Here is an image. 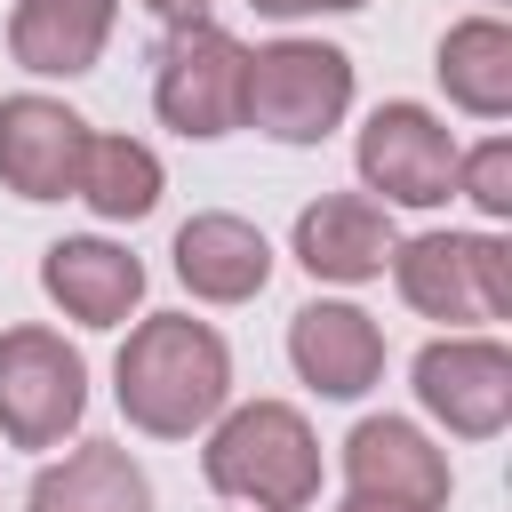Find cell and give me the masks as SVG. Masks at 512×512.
<instances>
[{"instance_id": "6da1fadb", "label": "cell", "mask_w": 512, "mask_h": 512, "mask_svg": "<svg viewBox=\"0 0 512 512\" xmlns=\"http://www.w3.org/2000/svg\"><path fill=\"white\" fill-rule=\"evenodd\" d=\"M112 400L136 432L152 440H192L200 424L224 416L232 400V352L208 320L192 312H152L128 328L120 360H112Z\"/></svg>"}, {"instance_id": "7a4b0ae2", "label": "cell", "mask_w": 512, "mask_h": 512, "mask_svg": "<svg viewBox=\"0 0 512 512\" xmlns=\"http://www.w3.org/2000/svg\"><path fill=\"white\" fill-rule=\"evenodd\" d=\"M200 472L240 512H304L320 496V440L288 400H248V408L216 416Z\"/></svg>"}, {"instance_id": "3957f363", "label": "cell", "mask_w": 512, "mask_h": 512, "mask_svg": "<svg viewBox=\"0 0 512 512\" xmlns=\"http://www.w3.org/2000/svg\"><path fill=\"white\" fill-rule=\"evenodd\" d=\"M392 288L424 320L480 328L512 312V248L496 232H416L392 248Z\"/></svg>"}, {"instance_id": "277c9868", "label": "cell", "mask_w": 512, "mask_h": 512, "mask_svg": "<svg viewBox=\"0 0 512 512\" xmlns=\"http://www.w3.org/2000/svg\"><path fill=\"white\" fill-rule=\"evenodd\" d=\"M352 112V56L328 40H272L248 56L240 120L272 144H320Z\"/></svg>"}, {"instance_id": "5b68a950", "label": "cell", "mask_w": 512, "mask_h": 512, "mask_svg": "<svg viewBox=\"0 0 512 512\" xmlns=\"http://www.w3.org/2000/svg\"><path fill=\"white\" fill-rule=\"evenodd\" d=\"M88 416V360L24 320V328H0V432L8 448H56L64 432H80Z\"/></svg>"}, {"instance_id": "8992f818", "label": "cell", "mask_w": 512, "mask_h": 512, "mask_svg": "<svg viewBox=\"0 0 512 512\" xmlns=\"http://www.w3.org/2000/svg\"><path fill=\"white\" fill-rule=\"evenodd\" d=\"M240 88H248V48L224 24H208V16L168 24V40L152 56V112L176 136H232Z\"/></svg>"}, {"instance_id": "52a82bcc", "label": "cell", "mask_w": 512, "mask_h": 512, "mask_svg": "<svg viewBox=\"0 0 512 512\" xmlns=\"http://www.w3.org/2000/svg\"><path fill=\"white\" fill-rule=\"evenodd\" d=\"M352 160H360V184L384 192L392 208H440L456 192V136L424 104H376Z\"/></svg>"}, {"instance_id": "ba28073f", "label": "cell", "mask_w": 512, "mask_h": 512, "mask_svg": "<svg viewBox=\"0 0 512 512\" xmlns=\"http://www.w3.org/2000/svg\"><path fill=\"white\" fill-rule=\"evenodd\" d=\"M88 120L64 96H0V184L16 200H80V160H88Z\"/></svg>"}, {"instance_id": "9c48e42d", "label": "cell", "mask_w": 512, "mask_h": 512, "mask_svg": "<svg viewBox=\"0 0 512 512\" xmlns=\"http://www.w3.org/2000/svg\"><path fill=\"white\" fill-rule=\"evenodd\" d=\"M416 400L456 440H488L512 416V352L496 336H432L416 352Z\"/></svg>"}, {"instance_id": "30bf717a", "label": "cell", "mask_w": 512, "mask_h": 512, "mask_svg": "<svg viewBox=\"0 0 512 512\" xmlns=\"http://www.w3.org/2000/svg\"><path fill=\"white\" fill-rule=\"evenodd\" d=\"M344 480L352 496H392V504H448V456L408 424V416H360L344 432Z\"/></svg>"}, {"instance_id": "8fae6325", "label": "cell", "mask_w": 512, "mask_h": 512, "mask_svg": "<svg viewBox=\"0 0 512 512\" xmlns=\"http://www.w3.org/2000/svg\"><path fill=\"white\" fill-rule=\"evenodd\" d=\"M392 216H384V200H368V192H320L304 216H296V264L312 272V280H384V264H392Z\"/></svg>"}, {"instance_id": "7c38bea8", "label": "cell", "mask_w": 512, "mask_h": 512, "mask_svg": "<svg viewBox=\"0 0 512 512\" xmlns=\"http://www.w3.org/2000/svg\"><path fill=\"white\" fill-rule=\"evenodd\" d=\"M40 288H48V304L64 312V320H80V328H120L136 304H144V264L128 256V248H112V240H48V256H40Z\"/></svg>"}, {"instance_id": "4fadbf2b", "label": "cell", "mask_w": 512, "mask_h": 512, "mask_svg": "<svg viewBox=\"0 0 512 512\" xmlns=\"http://www.w3.org/2000/svg\"><path fill=\"white\" fill-rule=\"evenodd\" d=\"M288 360L312 392L328 400H360L376 376H384V328L360 312V304H304L288 320Z\"/></svg>"}, {"instance_id": "5bb4252c", "label": "cell", "mask_w": 512, "mask_h": 512, "mask_svg": "<svg viewBox=\"0 0 512 512\" xmlns=\"http://www.w3.org/2000/svg\"><path fill=\"white\" fill-rule=\"evenodd\" d=\"M176 280H184L200 304H248V296H264V280H272V240H264L248 216H224V208L184 216V224H176Z\"/></svg>"}, {"instance_id": "9a60e30c", "label": "cell", "mask_w": 512, "mask_h": 512, "mask_svg": "<svg viewBox=\"0 0 512 512\" xmlns=\"http://www.w3.org/2000/svg\"><path fill=\"white\" fill-rule=\"evenodd\" d=\"M112 16H120L112 0H16L8 8V56L40 80H80V72H96Z\"/></svg>"}, {"instance_id": "2e32d148", "label": "cell", "mask_w": 512, "mask_h": 512, "mask_svg": "<svg viewBox=\"0 0 512 512\" xmlns=\"http://www.w3.org/2000/svg\"><path fill=\"white\" fill-rule=\"evenodd\" d=\"M24 512H152V480L128 448L80 440L64 464H48L24 496Z\"/></svg>"}, {"instance_id": "e0dca14e", "label": "cell", "mask_w": 512, "mask_h": 512, "mask_svg": "<svg viewBox=\"0 0 512 512\" xmlns=\"http://www.w3.org/2000/svg\"><path fill=\"white\" fill-rule=\"evenodd\" d=\"M432 72H440V88H448L456 112L504 120V112H512V24H504V16H464V24H448Z\"/></svg>"}, {"instance_id": "ac0fdd59", "label": "cell", "mask_w": 512, "mask_h": 512, "mask_svg": "<svg viewBox=\"0 0 512 512\" xmlns=\"http://www.w3.org/2000/svg\"><path fill=\"white\" fill-rule=\"evenodd\" d=\"M80 200H88L104 224H136V216H152V208H160V152L136 144V136H88Z\"/></svg>"}, {"instance_id": "d6986e66", "label": "cell", "mask_w": 512, "mask_h": 512, "mask_svg": "<svg viewBox=\"0 0 512 512\" xmlns=\"http://www.w3.org/2000/svg\"><path fill=\"white\" fill-rule=\"evenodd\" d=\"M456 192H464L480 216H512V144L488 136L480 152H456Z\"/></svg>"}, {"instance_id": "ffe728a7", "label": "cell", "mask_w": 512, "mask_h": 512, "mask_svg": "<svg viewBox=\"0 0 512 512\" xmlns=\"http://www.w3.org/2000/svg\"><path fill=\"white\" fill-rule=\"evenodd\" d=\"M248 8H256V16H320V8L344 16V8H368V0H248Z\"/></svg>"}, {"instance_id": "44dd1931", "label": "cell", "mask_w": 512, "mask_h": 512, "mask_svg": "<svg viewBox=\"0 0 512 512\" xmlns=\"http://www.w3.org/2000/svg\"><path fill=\"white\" fill-rule=\"evenodd\" d=\"M152 16H168V24H192V16H208V0H144Z\"/></svg>"}, {"instance_id": "7402d4cb", "label": "cell", "mask_w": 512, "mask_h": 512, "mask_svg": "<svg viewBox=\"0 0 512 512\" xmlns=\"http://www.w3.org/2000/svg\"><path fill=\"white\" fill-rule=\"evenodd\" d=\"M336 512H424V504H392V496H344Z\"/></svg>"}]
</instances>
